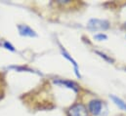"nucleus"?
<instances>
[{
  "mask_svg": "<svg viewBox=\"0 0 126 116\" xmlns=\"http://www.w3.org/2000/svg\"><path fill=\"white\" fill-rule=\"evenodd\" d=\"M88 29L92 31L97 30H106L110 28V23L106 20H99V19H91L87 24Z\"/></svg>",
  "mask_w": 126,
  "mask_h": 116,
  "instance_id": "1",
  "label": "nucleus"
},
{
  "mask_svg": "<svg viewBox=\"0 0 126 116\" xmlns=\"http://www.w3.org/2000/svg\"><path fill=\"white\" fill-rule=\"evenodd\" d=\"M124 28H125V29H126V23H125V24H124Z\"/></svg>",
  "mask_w": 126,
  "mask_h": 116,
  "instance_id": "12",
  "label": "nucleus"
},
{
  "mask_svg": "<svg viewBox=\"0 0 126 116\" xmlns=\"http://www.w3.org/2000/svg\"><path fill=\"white\" fill-rule=\"evenodd\" d=\"M67 113H68V116H88L87 108L82 103L73 104L72 106L69 107Z\"/></svg>",
  "mask_w": 126,
  "mask_h": 116,
  "instance_id": "2",
  "label": "nucleus"
},
{
  "mask_svg": "<svg viewBox=\"0 0 126 116\" xmlns=\"http://www.w3.org/2000/svg\"><path fill=\"white\" fill-rule=\"evenodd\" d=\"M95 39L99 40V41H102V40H107L108 39V36L104 33H99V34H96L95 35Z\"/></svg>",
  "mask_w": 126,
  "mask_h": 116,
  "instance_id": "11",
  "label": "nucleus"
},
{
  "mask_svg": "<svg viewBox=\"0 0 126 116\" xmlns=\"http://www.w3.org/2000/svg\"><path fill=\"white\" fill-rule=\"evenodd\" d=\"M3 47H4L5 49L11 51V52H15V51H16V50H15V47H14L10 42H8V41H5V42L3 43Z\"/></svg>",
  "mask_w": 126,
  "mask_h": 116,
  "instance_id": "10",
  "label": "nucleus"
},
{
  "mask_svg": "<svg viewBox=\"0 0 126 116\" xmlns=\"http://www.w3.org/2000/svg\"><path fill=\"white\" fill-rule=\"evenodd\" d=\"M96 54H98L101 58H103L104 59H106L107 61H109V62H113L114 60L112 59V58H110V57H109V56H107L106 54H104V53H102V52H99V51H96Z\"/></svg>",
  "mask_w": 126,
  "mask_h": 116,
  "instance_id": "9",
  "label": "nucleus"
},
{
  "mask_svg": "<svg viewBox=\"0 0 126 116\" xmlns=\"http://www.w3.org/2000/svg\"><path fill=\"white\" fill-rule=\"evenodd\" d=\"M110 98L112 100V102H114V104H115V105H117L120 109H122V110L126 111V102H124V101H122L120 98L115 97V96H113V95H110Z\"/></svg>",
  "mask_w": 126,
  "mask_h": 116,
  "instance_id": "7",
  "label": "nucleus"
},
{
  "mask_svg": "<svg viewBox=\"0 0 126 116\" xmlns=\"http://www.w3.org/2000/svg\"><path fill=\"white\" fill-rule=\"evenodd\" d=\"M54 83L56 85H59V86H63L65 88H68L74 92H78L79 88L77 86V84H75L74 82L72 81H69V80H64V79H54Z\"/></svg>",
  "mask_w": 126,
  "mask_h": 116,
  "instance_id": "4",
  "label": "nucleus"
},
{
  "mask_svg": "<svg viewBox=\"0 0 126 116\" xmlns=\"http://www.w3.org/2000/svg\"><path fill=\"white\" fill-rule=\"evenodd\" d=\"M8 68L15 69V70H17V71H29V72H34V71H33V70H32L31 68L24 67V66H9Z\"/></svg>",
  "mask_w": 126,
  "mask_h": 116,
  "instance_id": "8",
  "label": "nucleus"
},
{
  "mask_svg": "<svg viewBox=\"0 0 126 116\" xmlns=\"http://www.w3.org/2000/svg\"><path fill=\"white\" fill-rule=\"evenodd\" d=\"M18 30L20 35L27 36V37H36L37 33L27 25H18Z\"/></svg>",
  "mask_w": 126,
  "mask_h": 116,
  "instance_id": "3",
  "label": "nucleus"
},
{
  "mask_svg": "<svg viewBox=\"0 0 126 116\" xmlns=\"http://www.w3.org/2000/svg\"><path fill=\"white\" fill-rule=\"evenodd\" d=\"M60 49H61V53H62V55L63 56V58H65L68 61H70V62L72 63V65L74 66V72H75V75H76L78 78H80L81 76H80V73H79V71H78V64H77V62L72 58V57L68 54V52L63 48V46L60 45Z\"/></svg>",
  "mask_w": 126,
  "mask_h": 116,
  "instance_id": "6",
  "label": "nucleus"
},
{
  "mask_svg": "<svg viewBox=\"0 0 126 116\" xmlns=\"http://www.w3.org/2000/svg\"><path fill=\"white\" fill-rule=\"evenodd\" d=\"M88 108L89 111L93 114V115H99L102 111V102L99 100H93L89 102L88 104Z\"/></svg>",
  "mask_w": 126,
  "mask_h": 116,
  "instance_id": "5",
  "label": "nucleus"
}]
</instances>
